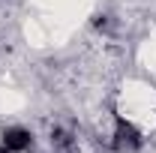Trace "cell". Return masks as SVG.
Listing matches in <instances>:
<instances>
[{"label": "cell", "mask_w": 156, "mask_h": 153, "mask_svg": "<svg viewBox=\"0 0 156 153\" xmlns=\"http://www.w3.org/2000/svg\"><path fill=\"white\" fill-rule=\"evenodd\" d=\"M114 150L117 153H132L141 147V132H138L135 123H129L126 117L120 114V111H114Z\"/></svg>", "instance_id": "6da1fadb"}, {"label": "cell", "mask_w": 156, "mask_h": 153, "mask_svg": "<svg viewBox=\"0 0 156 153\" xmlns=\"http://www.w3.org/2000/svg\"><path fill=\"white\" fill-rule=\"evenodd\" d=\"M33 147V132L24 126H9L0 135V153H24Z\"/></svg>", "instance_id": "7a4b0ae2"}]
</instances>
